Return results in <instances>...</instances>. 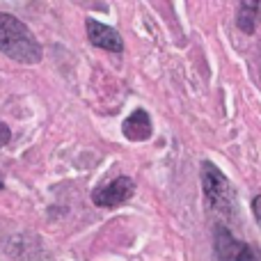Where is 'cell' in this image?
Instances as JSON below:
<instances>
[{
	"label": "cell",
	"instance_id": "obj_1",
	"mask_svg": "<svg viewBox=\"0 0 261 261\" xmlns=\"http://www.w3.org/2000/svg\"><path fill=\"white\" fill-rule=\"evenodd\" d=\"M0 50L14 62L37 64L41 60V44L21 18L0 12Z\"/></svg>",
	"mask_w": 261,
	"mask_h": 261
},
{
	"label": "cell",
	"instance_id": "obj_2",
	"mask_svg": "<svg viewBox=\"0 0 261 261\" xmlns=\"http://www.w3.org/2000/svg\"><path fill=\"white\" fill-rule=\"evenodd\" d=\"M202 188L204 197H206L208 206L218 213H231L234 208V188H231L229 179L218 170L213 163H202Z\"/></svg>",
	"mask_w": 261,
	"mask_h": 261
},
{
	"label": "cell",
	"instance_id": "obj_3",
	"mask_svg": "<svg viewBox=\"0 0 261 261\" xmlns=\"http://www.w3.org/2000/svg\"><path fill=\"white\" fill-rule=\"evenodd\" d=\"M213 252H216V261H257L254 250L236 239L227 227H216Z\"/></svg>",
	"mask_w": 261,
	"mask_h": 261
},
{
	"label": "cell",
	"instance_id": "obj_4",
	"mask_svg": "<svg viewBox=\"0 0 261 261\" xmlns=\"http://www.w3.org/2000/svg\"><path fill=\"white\" fill-rule=\"evenodd\" d=\"M133 193H135L133 179H128V176H119V179H115V181H110V184L96 188L94 193H92V202L101 208H115V206H119V204L128 202V199L133 197Z\"/></svg>",
	"mask_w": 261,
	"mask_h": 261
},
{
	"label": "cell",
	"instance_id": "obj_5",
	"mask_svg": "<svg viewBox=\"0 0 261 261\" xmlns=\"http://www.w3.org/2000/svg\"><path fill=\"white\" fill-rule=\"evenodd\" d=\"M85 30H87V39H90L96 48L110 50V53H122L124 50V41H122V37L117 35L115 28L106 25V23L96 21V18H87Z\"/></svg>",
	"mask_w": 261,
	"mask_h": 261
},
{
	"label": "cell",
	"instance_id": "obj_6",
	"mask_svg": "<svg viewBox=\"0 0 261 261\" xmlns=\"http://www.w3.org/2000/svg\"><path fill=\"white\" fill-rule=\"evenodd\" d=\"M122 130L128 140L142 142V140H149V135H151V119H149V115L144 113V110H135L126 122H124Z\"/></svg>",
	"mask_w": 261,
	"mask_h": 261
},
{
	"label": "cell",
	"instance_id": "obj_7",
	"mask_svg": "<svg viewBox=\"0 0 261 261\" xmlns=\"http://www.w3.org/2000/svg\"><path fill=\"white\" fill-rule=\"evenodd\" d=\"M257 12H259V3H243L239 9V28L243 32H254L257 25Z\"/></svg>",
	"mask_w": 261,
	"mask_h": 261
},
{
	"label": "cell",
	"instance_id": "obj_8",
	"mask_svg": "<svg viewBox=\"0 0 261 261\" xmlns=\"http://www.w3.org/2000/svg\"><path fill=\"white\" fill-rule=\"evenodd\" d=\"M9 138H12V133H9L7 124H3V122H0V147H5V144L9 142Z\"/></svg>",
	"mask_w": 261,
	"mask_h": 261
},
{
	"label": "cell",
	"instance_id": "obj_9",
	"mask_svg": "<svg viewBox=\"0 0 261 261\" xmlns=\"http://www.w3.org/2000/svg\"><path fill=\"white\" fill-rule=\"evenodd\" d=\"M252 213H254V218H257V222H259V227H261V195H257V197H254V202H252Z\"/></svg>",
	"mask_w": 261,
	"mask_h": 261
}]
</instances>
